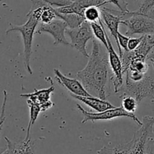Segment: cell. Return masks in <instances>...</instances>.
<instances>
[{"label": "cell", "mask_w": 154, "mask_h": 154, "mask_svg": "<svg viewBox=\"0 0 154 154\" xmlns=\"http://www.w3.org/2000/svg\"><path fill=\"white\" fill-rule=\"evenodd\" d=\"M108 54L104 51L101 44L92 40L91 54L85 67L76 72V78L89 93L93 92L98 98L107 100V84L108 81Z\"/></svg>", "instance_id": "1"}, {"label": "cell", "mask_w": 154, "mask_h": 154, "mask_svg": "<svg viewBox=\"0 0 154 154\" xmlns=\"http://www.w3.org/2000/svg\"><path fill=\"white\" fill-rule=\"evenodd\" d=\"M153 125L154 117L144 116L142 126L134 132L129 142L114 147L104 146L98 150V154H153Z\"/></svg>", "instance_id": "2"}, {"label": "cell", "mask_w": 154, "mask_h": 154, "mask_svg": "<svg viewBox=\"0 0 154 154\" xmlns=\"http://www.w3.org/2000/svg\"><path fill=\"white\" fill-rule=\"evenodd\" d=\"M27 20L23 25L17 26L10 24V27L6 31V34L11 32H19L22 35L23 43H24V66L26 70L30 75H33V70L30 66V58L32 54V44H33V35L36 32V28L39 25V21L33 18L31 15L27 14Z\"/></svg>", "instance_id": "3"}, {"label": "cell", "mask_w": 154, "mask_h": 154, "mask_svg": "<svg viewBox=\"0 0 154 154\" xmlns=\"http://www.w3.org/2000/svg\"><path fill=\"white\" fill-rule=\"evenodd\" d=\"M128 16L123 19L121 24L127 27L126 34L128 36L136 34L149 35L154 34V19L149 15L143 14L136 11H130L124 16Z\"/></svg>", "instance_id": "4"}, {"label": "cell", "mask_w": 154, "mask_h": 154, "mask_svg": "<svg viewBox=\"0 0 154 154\" xmlns=\"http://www.w3.org/2000/svg\"><path fill=\"white\" fill-rule=\"evenodd\" d=\"M123 91L122 96H131L135 99L137 103H140L145 98H149L152 102H154V79L146 74L138 81L125 78Z\"/></svg>", "instance_id": "5"}, {"label": "cell", "mask_w": 154, "mask_h": 154, "mask_svg": "<svg viewBox=\"0 0 154 154\" xmlns=\"http://www.w3.org/2000/svg\"><path fill=\"white\" fill-rule=\"evenodd\" d=\"M77 110L79 111L83 116V120H82V123L84 124L88 121H91L92 123H95V121L98 120H110L113 119L118 118V117H128L131 120H134L138 126H142V121H140L137 116L134 114H130V113L126 112L123 109L122 106L119 108H114L112 109L106 110V111H102V112H88L85 111L80 105H76Z\"/></svg>", "instance_id": "6"}, {"label": "cell", "mask_w": 154, "mask_h": 154, "mask_svg": "<svg viewBox=\"0 0 154 154\" xmlns=\"http://www.w3.org/2000/svg\"><path fill=\"white\" fill-rule=\"evenodd\" d=\"M65 33L70 38L71 47L81 53L83 57L88 58L89 54L86 49V45L88 41L93 40L95 38L90 23L85 20L78 28L67 29Z\"/></svg>", "instance_id": "7"}, {"label": "cell", "mask_w": 154, "mask_h": 154, "mask_svg": "<svg viewBox=\"0 0 154 154\" xmlns=\"http://www.w3.org/2000/svg\"><path fill=\"white\" fill-rule=\"evenodd\" d=\"M106 38H107V42L108 44V49L107 50V54H108V60L110 68L111 69L113 72V89L114 92L117 93L121 90L123 84V69H122V60L119 56L115 51L113 45H112L111 41L110 38L108 37L107 34L106 33Z\"/></svg>", "instance_id": "8"}, {"label": "cell", "mask_w": 154, "mask_h": 154, "mask_svg": "<svg viewBox=\"0 0 154 154\" xmlns=\"http://www.w3.org/2000/svg\"><path fill=\"white\" fill-rule=\"evenodd\" d=\"M68 29V26L62 20H56L51 21L49 23H40L36 31V34L48 33L54 38V45H70L65 38V32Z\"/></svg>", "instance_id": "9"}, {"label": "cell", "mask_w": 154, "mask_h": 154, "mask_svg": "<svg viewBox=\"0 0 154 154\" xmlns=\"http://www.w3.org/2000/svg\"><path fill=\"white\" fill-rule=\"evenodd\" d=\"M46 81H48L51 83V87L47 89H42V90H36L35 89L34 92L31 93H24L21 94L20 96L23 98H27L29 100L32 101L35 104L39 105L41 108V112L46 111L49 110L54 105L51 101V96L52 95L54 90V86L53 84V81L50 77L46 78Z\"/></svg>", "instance_id": "10"}, {"label": "cell", "mask_w": 154, "mask_h": 154, "mask_svg": "<svg viewBox=\"0 0 154 154\" xmlns=\"http://www.w3.org/2000/svg\"><path fill=\"white\" fill-rule=\"evenodd\" d=\"M109 4L105 0H73L70 5L61 8H55L54 10L60 14H75L84 17V11L91 6L104 7Z\"/></svg>", "instance_id": "11"}, {"label": "cell", "mask_w": 154, "mask_h": 154, "mask_svg": "<svg viewBox=\"0 0 154 154\" xmlns=\"http://www.w3.org/2000/svg\"><path fill=\"white\" fill-rule=\"evenodd\" d=\"M54 73L55 75V80L62 87L66 88L70 94L79 96H92L91 94L85 90L79 80L65 76L57 69H54Z\"/></svg>", "instance_id": "12"}, {"label": "cell", "mask_w": 154, "mask_h": 154, "mask_svg": "<svg viewBox=\"0 0 154 154\" xmlns=\"http://www.w3.org/2000/svg\"><path fill=\"white\" fill-rule=\"evenodd\" d=\"M100 9L101 18L102 17L103 22L110 32L112 37L114 38L116 45H118L117 34L119 32V26L124 18L122 12L116 11V14H115L111 9L106 8L104 7H101Z\"/></svg>", "instance_id": "13"}, {"label": "cell", "mask_w": 154, "mask_h": 154, "mask_svg": "<svg viewBox=\"0 0 154 154\" xmlns=\"http://www.w3.org/2000/svg\"><path fill=\"white\" fill-rule=\"evenodd\" d=\"M70 96L74 99L84 103L87 106L90 107L91 109L95 110L97 112H102L106 110L116 108L107 100H102L99 98L94 97V96H79L72 94H70Z\"/></svg>", "instance_id": "14"}, {"label": "cell", "mask_w": 154, "mask_h": 154, "mask_svg": "<svg viewBox=\"0 0 154 154\" xmlns=\"http://www.w3.org/2000/svg\"><path fill=\"white\" fill-rule=\"evenodd\" d=\"M56 13V16L58 17L60 20L64 21L68 26V29H76L79 27L85 21L83 17L79 16L75 14H60Z\"/></svg>", "instance_id": "15"}, {"label": "cell", "mask_w": 154, "mask_h": 154, "mask_svg": "<svg viewBox=\"0 0 154 154\" xmlns=\"http://www.w3.org/2000/svg\"><path fill=\"white\" fill-rule=\"evenodd\" d=\"M90 26L94 36L96 37V38L104 45L106 50L108 49V44H107V38H106V33L107 32H106V30L104 29V24H103L101 19L98 22L90 23Z\"/></svg>", "instance_id": "16"}, {"label": "cell", "mask_w": 154, "mask_h": 154, "mask_svg": "<svg viewBox=\"0 0 154 154\" xmlns=\"http://www.w3.org/2000/svg\"><path fill=\"white\" fill-rule=\"evenodd\" d=\"M27 105H28L29 108H30V121H29L28 126H27V135H26L25 138H24V139L26 140L30 138V134L32 126L34 125L35 122L36 121L38 117H39V114L41 113V108L39 105L35 104L34 102H33L32 101L29 100V99H27Z\"/></svg>", "instance_id": "17"}, {"label": "cell", "mask_w": 154, "mask_h": 154, "mask_svg": "<svg viewBox=\"0 0 154 154\" xmlns=\"http://www.w3.org/2000/svg\"><path fill=\"white\" fill-rule=\"evenodd\" d=\"M56 13L54 8L52 6L49 5L47 3H45L42 7V13H41L40 20H39V23H49L51 21L54 20L56 18Z\"/></svg>", "instance_id": "18"}, {"label": "cell", "mask_w": 154, "mask_h": 154, "mask_svg": "<svg viewBox=\"0 0 154 154\" xmlns=\"http://www.w3.org/2000/svg\"><path fill=\"white\" fill-rule=\"evenodd\" d=\"M101 8L97 6H91L84 11V18L88 23L98 22L101 18Z\"/></svg>", "instance_id": "19"}, {"label": "cell", "mask_w": 154, "mask_h": 154, "mask_svg": "<svg viewBox=\"0 0 154 154\" xmlns=\"http://www.w3.org/2000/svg\"><path fill=\"white\" fill-rule=\"evenodd\" d=\"M122 98V107L126 112L130 113V114H134L136 111L137 108V103L135 99L130 96H121Z\"/></svg>", "instance_id": "20"}, {"label": "cell", "mask_w": 154, "mask_h": 154, "mask_svg": "<svg viewBox=\"0 0 154 154\" xmlns=\"http://www.w3.org/2000/svg\"><path fill=\"white\" fill-rule=\"evenodd\" d=\"M130 38L129 37H127V36L124 35H122V33H120L119 32L117 34V39H118V49H119V57H122V49L124 50V51H128V40H129Z\"/></svg>", "instance_id": "21"}, {"label": "cell", "mask_w": 154, "mask_h": 154, "mask_svg": "<svg viewBox=\"0 0 154 154\" xmlns=\"http://www.w3.org/2000/svg\"><path fill=\"white\" fill-rule=\"evenodd\" d=\"M154 9V0H143L140 8L137 11L138 13L148 15L149 12H152Z\"/></svg>", "instance_id": "22"}, {"label": "cell", "mask_w": 154, "mask_h": 154, "mask_svg": "<svg viewBox=\"0 0 154 154\" xmlns=\"http://www.w3.org/2000/svg\"><path fill=\"white\" fill-rule=\"evenodd\" d=\"M5 140L7 143V149L5 151H3L1 154H20L19 151L16 147L15 142L11 141L7 137H5Z\"/></svg>", "instance_id": "23"}, {"label": "cell", "mask_w": 154, "mask_h": 154, "mask_svg": "<svg viewBox=\"0 0 154 154\" xmlns=\"http://www.w3.org/2000/svg\"><path fill=\"white\" fill-rule=\"evenodd\" d=\"M143 35H141L140 38H130L128 42V51H133L137 49L143 40Z\"/></svg>", "instance_id": "24"}, {"label": "cell", "mask_w": 154, "mask_h": 154, "mask_svg": "<svg viewBox=\"0 0 154 154\" xmlns=\"http://www.w3.org/2000/svg\"><path fill=\"white\" fill-rule=\"evenodd\" d=\"M146 60H150V61H152V60H154V46L152 47V48L151 49L150 52H149V54L147 55V57H146Z\"/></svg>", "instance_id": "25"}, {"label": "cell", "mask_w": 154, "mask_h": 154, "mask_svg": "<svg viewBox=\"0 0 154 154\" xmlns=\"http://www.w3.org/2000/svg\"><path fill=\"white\" fill-rule=\"evenodd\" d=\"M146 39H147L148 42H149L150 45H153L154 46V34L153 35H146Z\"/></svg>", "instance_id": "26"}, {"label": "cell", "mask_w": 154, "mask_h": 154, "mask_svg": "<svg viewBox=\"0 0 154 154\" xmlns=\"http://www.w3.org/2000/svg\"><path fill=\"white\" fill-rule=\"evenodd\" d=\"M152 13H153V14H154V9H153V10L152 11Z\"/></svg>", "instance_id": "27"}, {"label": "cell", "mask_w": 154, "mask_h": 154, "mask_svg": "<svg viewBox=\"0 0 154 154\" xmlns=\"http://www.w3.org/2000/svg\"><path fill=\"white\" fill-rule=\"evenodd\" d=\"M152 64H153V66H154V61H152Z\"/></svg>", "instance_id": "28"}, {"label": "cell", "mask_w": 154, "mask_h": 154, "mask_svg": "<svg viewBox=\"0 0 154 154\" xmlns=\"http://www.w3.org/2000/svg\"><path fill=\"white\" fill-rule=\"evenodd\" d=\"M134 1H136V0H134Z\"/></svg>", "instance_id": "29"}]
</instances>
